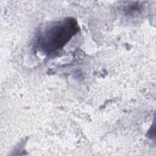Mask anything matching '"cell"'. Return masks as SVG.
I'll return each instance as SVG.
<instances>
[{"instance_id": "cell-1", "label": "cell", "mask_w": 156, "mask_h": 156, "mask_svg": "<svg viewBox=\"0 0 156 156\" xmlns=\"http://www.w3.org/2000/svg\"><path fill=\"white\" fill-rule=\"evenodd\" d=\"M79 30L77 21L73 18L55 22L46 27L38 38L40 48L46 53L62 49Z\"/></svg>"}]
</instances>
